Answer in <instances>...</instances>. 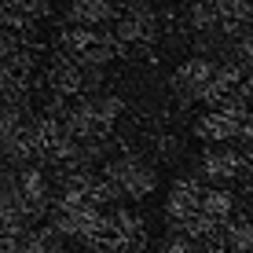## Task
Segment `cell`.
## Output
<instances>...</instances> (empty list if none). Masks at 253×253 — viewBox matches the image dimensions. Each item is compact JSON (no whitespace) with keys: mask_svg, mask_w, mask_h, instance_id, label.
Segmentation results:
<instances>
[{"mask_svg":"<svg viewBox=\"0 0 253 253\" xmlns=\"http://www.w3.org/2000/svg\"><path fill=\"white\" fill-rule=\"evenodd\" d=\"M99 172L118 187L121 202H143V198H151L154 187H158V172H154V165H147L132 147L118 151Z\"/></svg>","mask_w":253,"mask_h":253,"instance_id":"obj_1","label":"cell"},{"mask_svg":"<svg viewBox=\"0 0 253 253\" xmlns=\"http://www.w3.org/2000/svg\"><path fill=\"white\" fill-rule=\"evenodd\" d=\"M4 184H11L22 195V202L30 206V213H33L37 224L48 220L51 206H55V198H59V187H55V180H51V172L44 165H30V169H19V172L4 169Z\"/></svg>","mask_w":253,"mask_h":253,"instance_id":"obj_2","label":"cell"},{"mask_svg":"<svg viewBox=\"0 0 253 253\" xmlns=\"http://www.w3.org/2000/svg\"><path fill=\"white\" fill-rule=\"evenodd\" d=\"M250 169V154L239 147H206L198 158V180L206 187H228Z\"/></svg>","mask_w":253,"mask_h":253,"instance_id":"obj_3","label":"cell"},{"mask_svg":"<svg viewBox=\"0 0 253 253\" xmlns=\"http://www.w3.org/2000/svg\"><path fill=\"white\" fill-rule=\"evenodd\" d=\"M158 11H154L151 4H143V0H132V4H121V19L114 26L121 48H147L158 41Z\"/></svg>","mask_w":253,"mask_h":253,"instance_id":"obj_4","label":"cell"},{"mask_svg":"<svg viewBox=\"0 0 253 253\" xmlns=\"http://www.w3.org/2000/svg\"><path fill=\"white\" fill-rule=\"evenodd\" d=\"M213 81H216V59L213 55H191L172 70V77H169L172 92H176L180 99H187V103H202V95Z\"/></svg>","mask_w":253,"mask_h":253,"instance_id":"obj_5","label":"cell"},{"mask_svg":"<svg viewBox=\"0 0 253 253\" xmlns=\"http://www.w3.org/2000/svg\"><path fill=\"white\" fill-rule=\"evenodd\" d=\"M202 198H206V184L198 176H176L165 191V220L169 228H180L187 224L195 213H202Z\"/></svg>","mask_w":253,"mask_h":253,"instance_id":"obj_6","label":"cell"},{"mask_svg":"<svg viewBox=\"0 0 253 253\" xmlns=\"http://www.w3.org/2000/svg\"><path fill=\"white\" fill-rule=\"evenodd\" d=\"M44 84L51 92V99H63V103H74L84 95V84H88V74L81 70V63L66 55H55L48 63V74H44Z\"/></svg>","mask_w":253,"mask_h":253,"instance_id":"obj_7","label":"cell"},{"mask_svg":"<svg viewBox=\"0 0 253 253\" xmlns=\"http://www.w3.org/2000/svg\"><path fill=\"white\" fill-rule=\"evenodd\" d=\"M121 19V4H110V0H70L63 22L70 26H84V30H107V26H118Z\"/></svg>","mask_w":253,"mask_h":253,"instance_id":"obj_8","label":"cell"},{"mask_svg":"<svg viewBox=\"0 0 253 253\" xmlns=\"http://www.w3.org/2000/svg\"><path fill=\"white\" fill-rule=\"evenodd\" d=\"M195 136L206 139L209 147H231L235 139H242V125L235 118H228L224 110H206L195 121Z\"/></svg>","mask_w":253,"mask_h":253,"instance_id":"obj_9","label":"cell"},{"mask_svg":"<svg viewBox=\"0 0 253 253\" xmlns=\"http://www.w3.org/2000/svg\"><path fill=\"white\" fill-rule=\"evenodd\" d=\"M253 30V0H220V33L239 41Z\"/></svg>","mask_w":253,"mask_h":253,"instance_id":"obj_10","label":"cell"},{"mask_svg":"<svg viewBox=\"0 0 253 253\" xmlns=\"http://www.w3.org/2000/svg\"><path fill=\"white\" fill-rule=\"evenodd\" d=\"M235 209H239V195H235L231 187H206V198H202V213L209 216V220L216 224H231Z\"/></svg>","mask_w":253,"mask_h":253,"instance_id":"obj_11","label":"cell"},{"mask_svg":"<svg viewBox=\"0 0 253 253\" xmlns=\"http://www.w3.org/2000/svg\"><path fill=\"white\" fill-rule=\"evenodd\" d=\"M187 26L195 33H220V0L187 4Z\"/></svg>","mask_w":253,"mask_h":253,"instance_id":"obj_12","label":"cell"},{"mask_svg":"<svg viewBox=\"0 0 253 253\" xmlns=\"http://www.w3.org/2000/svg\"><path fill=\"white\" fill-rule=\"evenodd\" d=\"M26 253H70V250L55 235V228L44 220V224H33V228L26 231Z\"/></svg>","mask_w":253,"mask_h":253,"instance_id":"obj_13","label":"cell"},{"mask_svg":"<svg viewBox=\"0 0 253 253\" xmlns=\"http://www.w3.org/2000/svg\"><path fill=\"white\" fill-rule=\"evenodd\" d=\"M224 246L231 253H253V220L250 216H235L224 224Z\"/></svg>","mask_w":253,"mask_h":253,"instance_id":"obj_14","label":"cell"},{"mask_svg":"<svg viewBox=\"0 0 253 253\" xmlns=\"http://www.w3.org/2000/svg\"><path fill=\"white\" fill-rule=\"evenodd\" d=\"M158 253H198V242H191L187 235H176V231H169V235L162 239Z\"/></svg>","mask_w":253,"mask_h":253,"instance_id":"obj_15","label":"cell"},{"mask_svg":"<svg viewBox=\"0 0 253 253\" xmlns=\"http://www.w3.org/2000/svg\"><path fill=\"white\" fill-rule=\"evenodd\" d=\"M0 253H26V235H0Z\"/></svg>","mask_w":253,"mask_h":253,"instance_id":"obj_16","label":"cell"},{"mask_svg":"<svg viewBox=\"0 0 253 253\" xmlns=\"http://www.w3.org/2000/svg\"><path fill=\"white\" fill-rule=\"evenodd\" d=\"M154 151H158L162 158H172V154L180 151V143H176V136H158L154 139Z\"/></svg>","mask_w":253,"mask_h":253,"instance_id":"obj_17","label":"cell"}]
</instances>
